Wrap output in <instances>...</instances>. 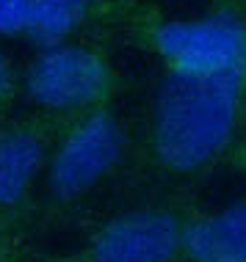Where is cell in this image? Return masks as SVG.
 <instances>
[{"label":"cell","mask_w":246,"mask_h":262,"mask_svg":"<svg viewBox=\"0 0 246 262\" xmlns=\"http://www.w3.org/2000/svg\"><path fill=\"white\" fill-rule=\"evenodd\" d=\"M246 141V69L219 77L163 75L136 136L133 168L152 199H186Z\"/></svg>","instance_id":"obj_1"},{"label":"cell","mask_w":246,"mask_h":262,"mask_svg":"<svg viewBox=\"0 0 246 262\" xmlns=\"http://www.w3.org/2000/svg\"><path fill=\"white\" fill-rule=\"evenodd\" d=\"M125 39L150 53L174 77H219L246 69V0H210L196 17H166L155 6L130 0Z\"/></svg>","instance_id":"obj_2"},{"label":"cell","mask_w":246,"mask_h":262,"mask_svg":"<svg viewBox=\"0 0 246 262\" xmlns=\"http://www.w3.org/2000/svg\"><path fill=\"white\" fill-rule=\"evenodd\" d=\"M133 149L136 138L114 105L78 111L61 133L42 177L47 212L64 215L78 210L91 193L130 171Z\"/></svg>","instance_id":"obj_3"},{"label":"cell","mask_w":246,"mask_h":262,"mask_svg":"<svg viewBox=\"0 0 246 262\" xmlns=\"http://www.w3.org/2000/svg\"><path fill=\"white\" fill-rule=\"evenodd\" d=\"M19 86L33 108L78 113L114 105L128 89V77L105 47L72 39L36 50L19 75Z\"/></svg>","instance_id":"obj_4"},{"label":"cell","mask_w":246,"mask_h":262,"mask_svg":"<svg viewBox=\"0 0 246 262\" xmlns=\"http://www.w3.org/2000/svg\"><path fill=\"white\" fill-rule=\"evenodd\" d=\"M194 202L147 199L105 218L78 249L42 262H186V226Z\"/></svg>","instance_id":"obj_5"},{"label":"cell","mask_w":246,"mask_h":262,"mask_svg":"<svg viewBox=\"0 0 246 262\" xmlns=\"http://www.w3.org/2000/svg\"><path fill=\"white\" fill-rule=\"evenodd\" d=\"M75 113L31 111L23 116H0V212L28 218L33 190L45 177L50 155Z\"/></svg>","instance_id":"obj_6"},{"label":"cell","mask_w":246,"mask_h":262,"mask_svg":"<svg viewBox=\"0 0 246 262\" xmlns=\"http://www.w3.org/2000/svg\"><path fill=\"white\" fill-rule=\"evenodd\" d=\"M130 0L91 3V0H33L25 41L31 47H53L72 41L89 25H119Z\"/></svg>","instance_id":"obj_7"},{"label":"cell","mask_w":246,"mask_h":262,"mask_svg":"<svg viewBox=\"0 0 246 262\" xmlns=\"http://www.w3.org/2000/svg\"><path fill=\"white\" fill-rule=\"evenodd\" d=\"M186 262H246V199L221 210H191Z\"/></svg>","instance_id":"obj_8"},{"label":"cell","mask_w":246,"mask_h":262,"mask_svg":"<svg viewBox=\"0 0 246 262\" xmlns=\"http://www.w3.org/2000/svg\"><path fill=\"white\" fill-rule=\"evenodd\" d=\"M33 0H0V36L25 39Z\"/></svg>","instance_id":"obj_9"},{"label":"cell","mask_w":246,"mask_h":262,"mask_svg":"<svg viewBox=\"0 0 246 262\" xmlns=\"http://www.w3.org/2000/svg\"><path fill=\"white\" fill-rule=\"evenodd\" d=\"M19 94H23L19 72L14 69V63L9 61V55L0 50V116H9Z\"/></svg>","instance_id":"obj_10"},{"label":"cell","mask_w":246,"mask_h":262,"mask_svg":"<svg viewBox=\"0 0 246 262\" xmlns=\"http://www.w3.org/2000/svg\"><path fill=\"white\" fill-rule=\"evenodd\" d=\"M0 262H42V257L28 249L23 235H14L0 240Z\"/></svg>","instance_id":"obj_11"},{"label":"cell","mask_w":246,"mask_h":262,"mask_svg":"<svg viewBox=\"0 0 246 262\" xmlns=\"http://www.w3.org/2000/svg\"><path fill=\"white\" fill-rule=\"evenodd\" d=\"M23 224H25V218H14V215H3L0 212V240L11 237V235H23Z\"/></svg>","instance_id":"obj_12"},{"label":"cell","mask_w":246,"mask_h":262,"mask_svg":"<svg viewBox=\"0 0 246 262\" xmlns=\"http://www.w3.org/2000/svg\"><path fill=\"white\" fill-rule=\"evenodd\" d=\"M230 168H235V171H243L246 174V141L241 146H238V152L230 158Z\"/></svg>","instance_id":"obj_13"},{"label":"cell","mask_w":246,"mask_h":262,"mask_svg":"<svg viewBox=\"0 0 246 262\" xmlns=\"http://www.w3.org/2000/svg\"><path fill=\"white\" fill-rule=\"evenodd\" d=\"M91 3H114V0H91Z\"/></svg>","instance_id":"obj_14"},{"label":"cell","mask_w":246,"mask_h":262,"mask_svg":"<svg viewBox=\"0 0 246 262\" xmlns=\"http://www.w3.org/2000/svg\"><path fill=\"white\" fill-rule=\"evenodd\" d=\"M11 237H14V235H11Z\"/></svg>","instance_id":"obj_15"}]
</instances>
